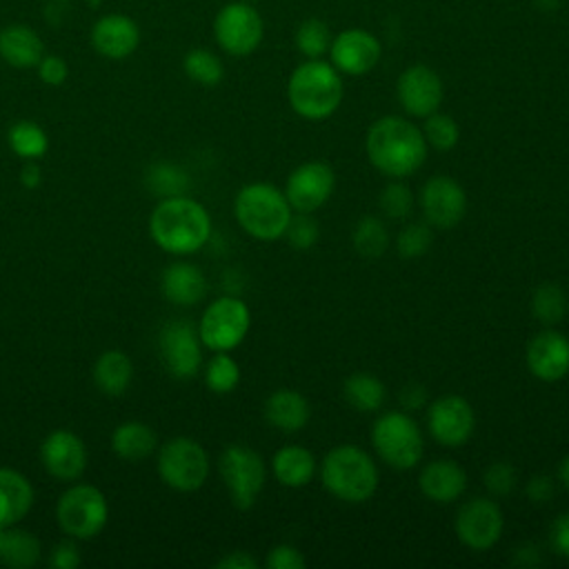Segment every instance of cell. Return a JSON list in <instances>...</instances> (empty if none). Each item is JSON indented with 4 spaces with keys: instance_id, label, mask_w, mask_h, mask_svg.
<instances>
[{
    "instance_id": "1",
    "label": "cell",
    "mask_w": 569,
    "mask_h": 569,
    "mask_svg": "<svg viewBox=\"0 0 569 569\" xmlns=\"http://www.w3.org/2000/svg\"><path fill=\"white\" fill-rule=\"evenodd\" d=\"M369 162L389 178H409L427 160L429 144L422 129L402 116L373 120L365 136Z\"/></svg>"
},
{
    "instance_id": "2",
    "label": "cell",
    "mask_w": 569,
    "mask_h": 569,
    "mask_svg": "<svg viewBox=\"0 0 569 569\" xmlns=\"http://www.w3.org/2000/svg\"><path fill=\"white\" fill-rule=\"evenodd\" d=\"M153 242L176 256H189L202 249L211 236V216L193 198H162L149 218Z\"/></svg>"
},
{
    "instance_id": "3",
    "label": "cell",
    "mask_w": 569,
    "mask_h": 569,
    "mask_svg": "<svg viewBox=\"0 0 569 569\" xmlns=\"http://www.w3.org/2000/svg\"><path fill=\"white\" fill-rule=\"evenodd\" d=\"M342 73L322 58L300 62L287 80L289 107L305 120H325L342 102Z\"/></svg>"
},
{
    "instance_id": "4",
    "label": "cell",
    "mask_w": 569,
    "mask_h": 569,
    "mask_svg": "<svg viewBox=\"0 0 569 569\" xmlns=\"http://www.w3.org/2000/svg\"><path fill=\"white\" fill-rule=\"evenodd\" d=\"M320 482L338 500L367 502L380 482L376 460L358 445H338L320 460Z\"/></svg>"
},
{
    "instance_id": "5",
    "label": "cell",
    "mask_w": 569,
    "mask_h": 569,
    "mask_svg": "<svg viewBox=\"0 0 569 569\" xmlns=\"http://www.w3.org/2000/svg\"><path fill=\"white\" fill-rule=\"evenodd\" d=\"M233 216L244 233L256 240L271 242L284 238L293 209L276 184L251 182L244 184L233 200Z\"/></svg>"
},
{
    "instance_id": "6",
    "label": "cell",
    "mask_w": 569,
    "mask_h": 569,
    "mask_svg": "<svg viewBox=\"0 0 569 569\" xmlns=\"http://www.w3.org/2000/svg\"><path fill=\"white\" fill-rule=\"evenodd\" d=\"M371 445L378 458L398 471L413 469L425 451L418 422L407 411H385L371 425Z\"/></svg>"
},
{
    "instance_id": "7",
    "label": "cell",
    "mask_w": 569,
    "mask_h": 569,
    "mask_svg": "<svg viewBox=\"0 0 569 569\" xmlns=\"http://www.w3.org/2000/svg\"><path fill=\"white\" fill-rule=\"evenodd\" d=\"M209 453L204 447L187 436L167 440L158 451V476L176 491H196L209 478Z\"/></svg>"
},
{
    "instance_id": "8",
    "label": "cell",
    "mask_w": 569,
    "mask_h": 569,
    "mask_svg": "<svg viewBox=\"0 0 569 569\" xmlns=\"http://www.w3.org/2000/svg\"><path fill=\"white\" fill-rule=\"evenodd\" d=\"M56 518L69 538L89 540L104 529L109 518V502L98 487L80 482L60 496L56 505Z\"/></svg>"
},
{
    "instance_id": "9",
    "label": "cell",
    "mask_w": 569,
    "mask_h": 569,
    "mask_svg": "<svg viewBox=\"0 0 569 569\" xmlns=\"http://www.w3.org/2000/svg\"><path fill=\"white\" fill-rule=\"evenodd\" d=\"M220 476L236 509H251L264 487L267 467L258 451L244 445H229L218 460Z\"/></svg>"
},
{
    "instance_id": "10",
    "label": "cell",
    "mask_w": 569,
    "mask_h": 569,
    "mask_svg": "<svg viewBox=\"0 0 569 569\" xmlns=\"http://www.w3.org/2000/svg\"><path fill=\"white\" fill-rule=\"evenodd\" d=\"M251 327L249 307L233 296L216 298L202 311L198 322V336L202 347L211 351H231L236 349Z\"/></svg>"
},
{
    "instance_id": "11",
    "label": "cell",
    "mask_w": 569,
    "mask_h": 569,
    "mask_svg": "<svg viewBox=\"0 0 569 569\" xmlns=\"http://www.w3.org/2000/svg\"><path fill=\"white\" fill-rule=\"evenodd\" d=\"M213 38L218 47L236 58L253 53L264 38V22L251 2H227L213 18Z\"/></svg>"
},
{
    "instance_id": "12",
    "label": "cell",
    "mask_w": 569,
    "mask_h": 569,
    "mask_svg": "<svg viewBox=\"0 0 569 569\" xmlns=\"http://www.w3.org/2000/svg\"><path fill=\"white\" fill-rule=\"evenodd\" d=\"M453 531L458 540L471 551L491 549L505 531V516L500 505L487 496L467 500L456 513Z\"/></svg>"
},
{
    "instance_id": "13",
    "label": "cell",
    "mask_w": 569,
    "mask_h": 569,
    "mask_svg": "<svg viewBox=\"0 0 569 569\" xmlns=\"http://www.w3.org/2000/svg\"><path fill=\"white\" fill-rule=\"evenodd\" d=\"M427 429L429 436L447 447L458 449L469 442L476 429V413L467 398L447 393L427 405Z\"/></svg>"
},
{
    "instance_id": "14",
    "label": "cell",
    "mask_w": 569,
    "mask_h": 569,
    "mask_svg": "<svg viewBox=\"0 0 569 569\" xmlns=\"http://www.w3.org/2000/svg\"><path fill=\"white\" fill-rule=\"evenodd\" d=\"M336 189V173L322 160H307L298 164L284 182V196L293 211L313 213Z\"/></svg>"
},
{
    "instance_id": "15",
    "label": "cell",
    "mask_w": 569,
    "mask_h": 569,
    "mask_svg": "<svg viewBox=\"0 0 569 569\" xmlns=\"http://www.w3.org/2000/svg\"><path fill=\"white\" fill-rule=\"evenodd\" d=\"M160 358L171 376L189 380L202 365V340L187 320H171L160 331Z\"/></svg>"
},
{
    "instance_id": "16",
    "label": "cell",
    "mask_w": 569,
    "mask_h": 569,
    "mask_svg": "<svg viewBox=\"0 0 569 569\" xmlns=\"http://www.w3.org/2000/svg\"><path fill=\"white\" fill-rule=\"evenodd\" d=\"M382 58L380 40L360 27L342 29L333 36L329 47V62L342 76H365L369 73Z\"/></svg>"
},
{
    "instance_id": "17",
    "label": "cell",
    "mask_w": 569,
    "mask_h": 569,
    "mask_svg": "<svg viewBox=\"0 0 569 569\" xmlns=\"http://www.w3.org/2000/svg\"><path fill=\"white\" fill-rule=\"evenodd\" d=\"M396 96L405 113L413 118H427L440 109L445 87L431 67L416 62L398 76Z\"/></svg>"
},
{
    "instance_id": "18",
    "label": "cell",
    "mask_w": 569,
    "mask_h": 569,
    "mask_svg": "<svg viewBox=\"0 0 569 569\" xmlns=\"http://www.w3.org/2000/svg\"><path fill=\"white\" fill-rule=\"evenodd\" d=\"M420 209L433 229H451L467 213V193L451 176H433L422 184Z\"/></svg>"
},
{
    "instance_id": "19",
    "label": "cell",
    "mask_w": 569,
    "mask_h": 569,
    "mask_svg": "<svg viewBox=\"0 0 569 569\" xmlns=\"http://www.w3.org/2000/svg\"><path fill=\"white\" fill-rule=\"evenodd\" d=\"M527 369L542 382H558L569 373V338L547 327L527 342L525 349Z\"/></svg>"
},
{
    "instance_id": "20",
    "label": "cell",
    "mask_w": 569,
    "mask_h": 569,
    "mask_svg": "<svg viewBox=\"0 0 569 569\" xmlns=\"http://www.w3.org/2000/svg\"><path fill=\"white\" fill-rule=\"evenodd\" d=\"M40 458L49 476L62 482L78 480L87 469V447L80 436L69 429L51 431L40 447Z\"/></svg>"
},
{
    "instance_id": "21",
    "label": "cell",
    "mask_w": 569,
    "mask_h": 569,
    "mask_svg": "<svg viewBox=\"0 0 569 569\" xmlns=\"http://www.w3.org/2000/svg\"><path fill=\"white\" fill-rule=\"evenodd\" d=\"M91 44L102 58L124 60L140 44V27L124 13H107L91 29Z\"/></svg>"
},
{
    "instance_id": "22",
    "label": "cell",
    "mask_w": 569,
    "mask_h": 569,
    "mask_svg": "<svg viewBox=\"0 0 569 569\" xmlns=\"http://www.w3.org/2000/svg\"><path fill=\"white\" fill-rule=\"evenodd\" d=\"M418 487L427 500L451 505L467 491V471L449 458L431 460L420 469Z\"/></svg>"
},
{
    "instance_id": "23",
    "label": "cell",
    "mask_w": 569,
    "mask_h": 569,
    "mask_svg": "<svg viewBox=\"0 0 569 569\" xmlns=\"http://www.w3.org/2000/svg\"><path fill=\"white\" fill-rule=\"evenodd\" d=\"M309 418H311L309 400L296 389H276L264 400V420L282 433L302 431Z\"/></svg>"
},
{
    "instance_id": "24",
    "label": "cell",
    "mask_w": 569,
    "mask_h": 569,
    "mask_svg": "<svg viewBox=\"0 0 569 569\" xmlns=\"http://www.w3.org/2000/svg\"><path fill=\"white\" fill-rule=\"evenodd\" d=\"M160 289L169 302L180 307H191L204 298L207 278L200 271V267L191 262H171L162 271Z\"/></svg>"
},
{
    "instance_id": "25",
    "label": "cell",
    "mask_w": 569,
    "mask_h": 569,
    "mask_svg": "<svg viewBox=\"0 0 569 569\" xmlns=\"http://www.w3.org/2000/svg\"><path fill=\"white\" fill-rule=\"evenodd\" d=\"M44 56L40 36L29 24H7L0 31V58L16 69H33Z\"/></svg>"
},
{
    "instance_id": "26",
    "label": "cell",
    "mask_w": 569,
    "mask_h": 569,
    "mask_svg": "<svg viewBox=\"0 0 569 569\" xmlns=\"http://www.w3.org/2000/svg\"><path fill=\"white\" fill-rule=\"evenodd\" d=\"M33 507V487L16 469L0 467V527H16Z\"/></svg>"
},
{
    "instance_id": "27",
    "label": "cell",
    "mask_w": 569,
    "mask_h": 569,
    "mask_svg": "<svg viewBox=\"0 0 569 569\" xmlns=\"http://www.w3.org/2000/svg\"><path fill=\"white\" fill-rule=\"evenodd\" d=\"M316 469V456L302 445H284L271 458V471L276 480L289 489H300L309 485Z\"/></svg>"
},
{
    "instance_id": "28",
    "label": "cell",
    "mask_w": 569,
    "mask_h": 569,
    "mask_svg": "<svg viewBox=\"0 0 569 569\" xmlns=\"http://www.w3.org/2000/svg\"><path fill=\"white\" fill-rule=\"evenodd\" d=\"M156 445H158L156 431L140 420H127L118 425L111 433L113 453L127 462L144 460L147 456L153 453Z\"/></svg>"
},
{
    "instance_id": "29",
    "label": "cell",
    "mask_w": 569,
    "mask_h": 569,
    "mask_svg": "<svg viewBox=\"0 0 569 569\" xmlns=\"http://www.w3.org/2000/svg\"><path fill=\"white\" fill-rule=\"evenodd\" d=\"M133 378V365L129 356L120 349H109L100 353L93 365V382L107 396H122Z\"/></svg>"
},
{
    "instance_id": "30",
    "label": "cell",
    "mask_w": 569,
    "mask_h": 569,
    "mask_svg": "<svg viewBox=\"0 0 569 569\" xmlns=\"http://www.w3.org/2000/svg\"><path fill=\"white\" fill-rule=\"evenodd\" d=\"M342 396L349 407H353L360 413H371L378 411L387 398V387L385 382L369 373V371H353L345 382H342Z\"/></svg>"
},
{
    "instance_id": "31",
    "label": "cell",
    "mask_w": 569,
    "mask_h": 569,
    "mask_svg": "<svg viewBox=\"0 0 569 569\" xmlns=\"http://www.w3.org/2000/svg\"><path fill=\"white\" fill-rule=\"evenodd\" d=\"M40 540L27 529L0 527V562L13 569H29L40 560Z\"/></svg>"
},
{
    "instance_id": "32",
    "label": "cell",
    "mask_w": 569,
    "mask_h": 569,
    "mask_svg": "<svg viewBox=\"0 0 569 569\" xmlns=\"http://www.w3.org/2000/svg\"><path fill=\"white\" fill-rule=\"evenodd\" d=\"M7 140L11 151L24 160H38L40 156L47 153V147H49V138L44 129L31 120H20L11 124Z\"/></svg>"
},
{
    "instance_id": "33",
    "label": "cell",
    "mask_w": 569,
    "mask_h": 569,
    "mask_svg": "<svg viewBox=\"0 0 569 569\" xmlns=\"http://www.w3.org/2000/svg\"><path fill=\"white\" fill-rule=\"evenodd\" d=\"M331 29L322 18H305L293 33V42L296 49L307 58V60H316L322 58L325 53H329L331 47Z\"/></svg>"
},
{
    "instance_id": "34",
    "label": "cell",
    "mask_w": 569,
    "mask_h": 569,
    "mask_svg": "<svg viewBox=\"0 0 569 569\" xmlns=\"http://www.w3.org/2000/svg\"><path fill=\"white\" fill-rule=\"evenodd\" d=\"M353 249L362 258H380L389 247V231L376 216H365L356 222L351 233Z\"/></svg>"
},
{
    "instance_id": "35",
    "label": "cell",
    "mask_w": 569,
    "mask_h": 569,
    "mask_svg": "<svg viewBox=\"0 0 569 569\" xmlns=\"http://www.w3.org/2000/svg\"><path fill=\"white\" fill-rule=\"evenodd\" d=\"M567 309H569L567 293L553 282L540 284L531 296V313L545 327L558 325L565 318Z\"/></svg>"
},
{
    "instance_id": "36",
    "label": "cell",
    "mask_w": 569,
    "mask_h": 569,
    "mask_svg": "<svg viewBox=\"0 0 569 569\" xmlns=\"http://www.w3.org/2000/svg\"><path fill=\"white\" fill-rule=\"evenodd\" d=\"M182 69L189 80H193L196 84H202V87H216L224 78L222 60L213 51L202 49V47L187 51V56L182 60Z\"/></svg>"
},
{
    "instance_id": "37",
    "label": "cell",
    "mask_w": 569,
    "mask_h": 569,
    "mask_svg": "<svg viewBox=\"0 0 569 569\" xmlns=\"http://www.w3.org/2000/svg\"><path fill=\"white\" fill-rule=\"evenodd\" d=\"M240 382V365L236 358L229 356V351H216L211 360L204 367V385L213 393H229Z\"/></svg>"
},
{
    "instance_id": "38",
    "label": "cell",
    "mask_w": 569,
    "mask_h": 569,
    "mask_svg": "<svg viewBox=\"0 0 569 569\" xmlns=\"http://www.w3.org/2000/svg\"><path fill=\"white\" fill-rule=\"evenodd\" d=\"M147 184L153 193L160 198H171V196H184L189 189V176L176 167V164H153L147 173Z\"/></svg>"
},
{
    "instance_id": "39",
    "label": "cell",
    "mask_w": 569,
    "mask_h": 569,
    "mask_svg": "<svg viewBox=\"0 0 569 569\" xmlns=\"http://www.w3.org/2000/svg\"><path fill=\"white\" fill-rule=\"evenodd\" d=\"M422 136L427 140V144L436 151H449L458 144L460 140V127L458 122L447 116V113H431L425 118V124H422Z\"/></svg>"
},
{
    "instance_id": "40",
    "label": "cell",
    "mask_w": 569,
    "mask_h": 569,
    "mask_svg": "<svg viewBox=\"0 0 569 569\" xmlns=\"http://www.w3.org/2000/svg\"><path fill=\"white\" fill-rule=\"evenodd\" d=\"M378 207L387 218L402 220L413 211L416 198H413V191L409 189V184L402 182V178H393L391 182H387L382 187V191L378 196Z\"/></svg>"
},
{
    "instance_id": "41",
    "label": "cell",
    "mask_w": 569,
    "mask_h": 569,
    "mask_svg": "<svg viewBox=\"0 0 569 569\" xmlns=\"http://www.w3.org/2000/svg\"><path fill=\"white\" fill-rule=\"evenodd\" d=\"M433 244V227L429 222H409L396 238V251L402 258H420Z\"/></svg>"
},
{
    "instance_id": "42",
    "label": "cell",
    "mask_w": 569,
    "mask_h": 569,
    "mask_svg": "<svg viewBox=\"0 0 569 569\" xmlns=\"http://www.w3.org/2000/svg\"><path fill=\"white\" fill-rule=\"evenodd\" d=\"M482 485L493 498H505L509 496L516 485H518V471L511 462L507 460H496L491 462L485 473H482Z\"/></svg>"
},
{
    "instance_id": "43",
    "label": "cell",
    "mask_w": 569,
    "mask_h": 569,
    "mask_svg": "<svg viewBox=\"0 0 569 569\" xmlns=\"http://www.w3.org/2000/svg\"><path fill=\"white\" fill-rule=\"evenodd\" d=\"M320 236V227L318 220L311 213H296L289 220V227L284 231L287 242L298 249V251H307L318 242Z\"/></svg>"
},
{
    "instance_id": "44",
    "label": "cell",
    "mask_w": 569,
    "mask_h": 569,
    "mask_svg": "<svg viewBox=\"0 0 569 569\" xmlns=\"http://www.w3.org/2000/svg\"><path fill=\"white\" fill-rule=\"evenodd\" d=\"M264 565L267 569H305L307 560L298 547L282 542L269 549Z\"/></svg>"
},
{
    "instance_id": "45",
    "label": "cell",
    "mask_w": 569,
    "mask_h": 569,
    "mask_svg": "<svg viewBox=\"0 0 569 569\" xmlns=\"http://www.w3.org/2000/svg\"><path fill=\"white\" fill-rule=\"evenodd\" d=\"M38 69V76L44 84H51V87H58L67 80L69 76V64L64 58L60 56H42L40 62L36 64Z\"/></svg>"
},
{
    "instance_id": "46",
    "label": "cell",
    "mask_w": 569,
    "mask_h": 569,
    "mask_svg": "<svg viewBox=\"0 0 569 569\" xmlns=\"http://www.w3.org/2000/svg\"><path fill=\"white\" fill-rule=\"evenodd\" d=\"M525 493L533 505H547L556 496V480L547 473H536L529 478Z\"/></svg>"
},
{
    "instance_id": "47",
    "label": "cell",
    "mask_w": 569,
    "mask_h": 569,
    "mask_svg": "<svg viewBox=\"0 0 569 569\" xmlns=\"http://www.w3.org/2000/svg\"><path fill=\"white\" fill-rule=\"evenodd\" d=\"M549 545L553 553L569 558V511H562L553 518L549 527Z\"/></svg>"
},
{
    "instance_id": "48",
    "label": "cell",
    "mask_w": 569,
    "mask_h": 569,
    "mask_svg": "<svg viewBox=\"0 0 569 569\" xmlns=\"http://www.w3.org/2000/svg\"><path fill=\"white\" fill-rule=\"evenodd\" d=\"M80 562H82V558L73 542L56 545L51 551V558H49V565L56 569H78Z\"/></svg>"
},
{
    "instance_id": "49",
    "label": "cell",
    "mask_w": 569,
    "mask_h": 569,
    "mask_svg": "<svg viewBox=\"0 0 569 569\" xmlns=\"http://www.w3.org/2000/svg\"><path fill=\"white\" fill-rule=\"evenodd\" d=\"M398 402L402 407V411H416L422 409L427 405V389L418 382H409L398 391Z\"/></svg>"
},
{
    "instance_id": "50",
    "label": "cell",
    "mask_w": 569,
    "mask_h": 569,
    "mask_svg": "<svg viewBox=\"0 0 569 569\" xmlns=\"http://www.w3.org/2000/svg\"><path fill=\"white\" fill-rule=\"evenodd\" d=\"M218 569H256L258 560L247 551H231L216 562Z\"/></svg>"
},
{
    "instance_id": "51",
    "label": "cell",
    "mask_w": 569,
    "mask_h": 569,
    "mask_svg": "<svg viewBox=\"0 0 569 569\" xmlns=\"http://www.w3.org/2000/svg\"><path fill=\"white\" fill-rule=\"evenodd\" d=\"M513 562L520 567H536L540 562V549L533 542H525L513 549Z\"/></svg>"
},
{
    "instance_id": "52",
    "label": "cell",
    "mask_w": 569,
    "mask_h": 569,
    "mask_svg": "<svg viewBox=\"0 0 569 569\" xmlns=\"http://www.w3.org/2000/svg\"><path fill=\"white\" fill-rule=\"evenodd\" d=\"M40 180H42V171H40L38 162H36V160H27V162L22 164V169H20V182H22L27 189H36V187L40 184Z\"/></svg>"
},
{
    "instance_id": "53",
    "label": "cell",
    "mask_w": 569,
    "mask_h": 569,
    "mask_svg": "<svg viewBox=\"0 0 569 569\" xmlns=\"http://www.w3.org/2000/svg\"><path fill=\"white\" fill-rule=\"evenodd\" d=\"M558 480L569 491V456H565L562 462L558 465Z\"/></svg>"
},
{
    "instance_id": "54",
    "label": "cell",
    "mask_w": 569,
    "mask_h": 569,
    "mask_svg": "<svg viewBox=\"0 0 569 569\" xmlns=\"http://www.w3.org/2000/svg\"><path fill=\"white\" fill-rule=\"evenodd\" d=\"M244 2H253V0H244Z\"/></svg>"
}]
</instances>
